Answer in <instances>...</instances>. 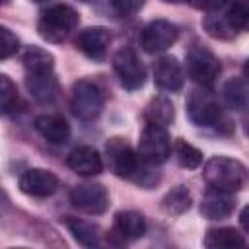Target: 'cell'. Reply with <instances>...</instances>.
Masks as SVG:
<instances>
[{"label":"cell","instance_id":"6da1fadb","mask_svg":"<svg viewBox=\"0 0 249 249\" xmlns=\"http://www.w3.org/2000/svg\"><path fill=\"white\" fill-rule=\"evenodd\" d=\"M202 177L210 189L237 193L247 183V167L233 158L214 156L204 163Z\"/></svg>","mask_w":249,"mask_h":249},{"label":"cell","instance_id":"7a4b0ae2","mask_svg":"<svg viewBox=\"0 0 249 249\" xmlns=\"http://www.w3.org/2000/svg\"><path fill=\"white\" fill-rule=\"evenodd\" d=\"M78 23H80V14L72 6L53 4L41 14L37 21V33L47 43H62L72 35Z\"/></svg>","mask_w":249,"mask_h":249},{"label":"cell","instance_id":"3957f363","mask_svg":"<svg viewBox=\"0 0 249 249\" xmlns=\"http://www.w3.org/2000/svg\"><path fill=\"white\" fill-rule=\"evenodd\" d=\"M187 72L195 84L204 89H212L222 72V64L210 47L193 43L187 51Z\"/></svg>","mask_w":249,"mask_h":249},{"label":"cell","instance_id":"277c9868","mask_svg":"<svg viewBox=\"0 0 249 249\" xmlns=\"http://www.w3.org/2000/svg\"><path fill=\"white\" fill-rule=\"evenodd\" d=\"M105 105V93L93 80H78L72 86L70 109L80 121H93L101 115Z\"/></svg>","mask_w":249,"mask_h":249},{"label":"cell","instance_id":"5b68a950","mask_svg":"<svg viewBox=\"0 0 249 249\" xmlns=\"http://www.w3.org/2000/svg\"><path fill=\"white\" fill-rule=\"evenodd\" d=\"M138 158L146 163L160 165L171 156V138L165 126L146 123L138 138Z\"/></svg>","mask_w":249,"mask_h":249},{"label":"cell","instance_id":"8992f818","mask_svg":"<svg viewBox=\"0 0 249 249\" xmlns=\"http://www.w3.org/2000/svg\"><path fill=\"white\" fill-rule=\"evenodd\" d=\"M113 70L121 82V86L128 91L140 89L146 82V68L134 49L130 47H121L113 54Z\"/></svg>","mask_w":249,"mask_h":249},{"label":"cell","instance_id":"52a82bcc","mask_svg":"<svg viewBox=\"0 0 249 249\" xmlns=\"http://www.w3.org/2000/svg\"><path fill=\"white\" fill-rule=\"evenodd\" d=\"M105 156H107L109 171L113 175L123 177V179H132L134 171L138 169L140 158L124 138L121 136L109 138L105 144Z\"/></svg>","mask_w":249,"mask_h":249},{"label":"cell","instance_id":"ba28073f","mask_svg":"<svg viewBox=\"0 0 249 249\" xmlns=\"http://www.w3.org/2000/svg\"><path fill=\"white\" fill-rule=\"evenodd\" d=\"M187 115L196 126H220L224 121L222 109L216 99L202 88L195 89L187 99Z\"/></svg>","mask_w":249,"mask_h":249},{"label":"cell","instance_id":"9c48e42d","mask_svg":"<svg viewBox=\"0 0 249 249\" xmlns=\"http://www.w3.org/2000/svg\"><path fill=\"white\" fill-rule=\"evenodd\" d=\"M179 37V29L169 19H152L140 33V45L146 53L158 54L167 51Z\"/></svg>","mask_w":249,"mask_h":249},{"label":"cell","instance_id":"30bf717a","mask_svg":"<svg viewBox=\"0 0 249 249\" xmlns=\"http://www.w3.org/2000/svg\"><path fill=\"white\" fill-rule=\"evenodd\" d=\"M70 202L80 212L97 216L109 208V193L101 183H84L70 191Z\"/></svg>","mask_w":249,"mask_h":249},{"label":"cell","instance_id":"8fae6325","mask_svg":"<svg viewBox=\"0 0 249 249\" xmlns=\"http://www.w3.org/2000/svg\"><path fill=\"white\" fill-rule=\"evenodd\" d=\"M111 31L107 27H101V25H93V27H86L82 29L76 39H74V45L76 49L86 54L88 58L91 60H101L105 54H107V49L111 45Z\"/></svg>","mask_w":249,"mask_h":249},{"label":"cell","instance_id":"7c38bea8","mask_svg":"<svg viewBox=\"0 0 249 249\" xmlns=\"http://www.w3.org/2000/svg\"><path fill=\"white\" fill-rule=\"evenodd\" d=\"M60 181L58 177L43 167H31L27 169L21 177H19V189L21 193L29 195V196H37V198H45L51 196L58 191Z\"/></svg>","mask_w":249,"mask_h":249},{"label":"cell","instance_id":"4fadbf2b","mask_svg":"<svg viewBox=\"0 0 249 249\" xmlns=\"http://www.w3.org/2000/svg\"><path fill=\"white\" fill-rule=\"evenodd\" d=\"M25 88L37 103H53L58 99L60 93V86L54 76V70L25 72Z\"/></svg>","mask_w":249,"mask_h":249},{"label":"cell","instance_id":"5bb4252c","mask_svg":"<svg viewBox=\"0 0 249 249\" xmlns=\"http://www.w3.org/2000/svg\"><path fill=\"white\" fill-rule=\"evenodd\" d=\"M111 233L119 243L136 241L146 233V220L136 210H121L115 214Z\"/></svg>","mask_w":249,"mask_h":249},{"label":"cell","instance_id":"9a60e30c","mask_svg":"<svg viewBox=\"0 0 249 249\" xmlns=\"http://www.w3.org/2000/svg\"><path fill=\"white\" fill-rule=\"evenodd\" d=\"M154 82L160 89L163 91H177L183 88L185 76H183V66L175 56H160L154 62Z\"/></svg>","mask_w":249,"mask_h":249},{"label":"cell","instance_id":"2e32d148","mask_svg":"<svg viewBox=\"0 0 249 249\" xmlns=\"http://www.w3.org/2000/svg\"><path fill=\"white\" fill-rule=\"evenodd\" d=\"M233 210H235L233 193H226V191L208 187V191L204 193V196L200 200V214L206 220H224V218L231 216Z\"/></svg>","mask_w":249,"mask_h":249},{"label":"cell","instance_id":"e0dca14e","mask_svg":"<svg viewBox=\"0 0 249 249\" xmlns=\"http://www.w3.org/2000/svg\"><path fill=\"white\" fill-rule=\"evenodd\" d=\"M66 165L82 177H93L99 175L103 171V158L99 156V152L91 146H78L74 148L68 158H66Z\"/></svg>","mask_w":249,"mask_h":249},{"label":"cell","instance_id":"ac0fdd59","mask_svg":"<svg viewBox=\"0 0 249 249\" xmlns=\"http://www.w3.org/2000/svg\"><path fill=\"white\" fill-rule=\"evenodd\" d=\"M35 130L51 144H64L70 138V124L62 115H41L35 119Z\"/></svg>","mask_w":249,"mask_h":249},{"label":"cell","instance_id":"d6986e66","mask_svg":"<svg viewBox=\"0 0 249 249\" xmlns=\"http://www.w3.org/2000/svg\"><path fill=\"white\" fill-rule=\"evenodd\" d=\"M204 247L208 249H235L245 247L247 239L235 228H210L204 235Z\"/></svg>","mask_w":249,"mask_h":249},{"label":"cell","instance_id":"ffe728a7","mask_svg":"<svg viewBox=\"0 0 249 249\" xmlns=\"http://www.w3.org/2000/svg\"><path fill=\"white\" fill-rule=\"evenodd\" d=\"M64 226L68 228V231L72 233V237L82 243L84 247H95L99 245V239H101V230L91 224V222H86L82 218H74V216H66L64 218Z\"/></svg>","mask_w":249,"mask_h":249},{"label":"cell","instance_id":"44dd1931","mask_svg":"<svg viewBox=\"0 0 249 249\" xmlns=\"http://www.w3.org/2000/svg\"><path fill=\"white\" fill-rule=\"evenodd\" d=\"M142 117H144L146 123L160 124V126L167 128L173 123V119H175V109H173V103L167 97H154L144 107Z\"/></svg>","mask_w":249,"mask_h":249},{"label":"cell","instance_id":"7402d4cb","mask_svg":"<svg viewBox=\"0 0 249 249\" xmlns=\"http://www.w3.org/2000/svg\"><path fill=\"white\" fill-rule=\"evenodd\" d=\"M202 25L206 29V33L214 39H224V41H230L237 35V31L233 29V25L228 21L224 10H218V12H210L204 16L202 19Z\"/></svg>","mask_w":249,"mask_h":249},{"label":"cell","instance_id":"603a6c76","mask_svg":"<svg viewBox=\"0 0 249 249\" xmlns=\"http://www.w3.org/2000/svg\"><path fill=\"white\" fill-rule=\"evenodd\" d=\"M224 103L231 111H243L247 107V82L245 78H231L222 89Z\"/></svg>","mask_w":249,"mask_h":249},{"label":"cell","instance_id":"cb8c5ba5","mask_svg":"<svg viewBox=\"0 0 249 249\" xmlns=\"http://www.w3.org/2000/svg\"><path fill=\"white\" fill-rule=\"evenodd\" d=\"M21 64L25 72H39V70H54V56L41 47H27L21 54Z\"/></svg>","mask_w":249,"mask_h":249},{"label":"cell","instance_id":"d4e9b609","mask_svg":"<svg viewBox=\"0 0 249 249\" xmlns=\"http://www.w3.org/2000/svg\"><path fill=\"white\" fill-rule=\"evenodd\" d=\"M161 208L165 214L169 216H179L183 212H187L191 208V195L187 191V187L179 185L175 189H171L163 198H161Z\"/></svg>","mask_w":249,"mask_h":249},{"label":"cell","instance_id":"484cf974","mask_svg":"<svg viewBox=\"0 0 249 249\" xmlns=\"http://www.w3.org/2000/svg\"><path fill=\"white\" fill-rule=\"evenodd\" d=\"M171 150H173V154L177 158V163L181 167H185V169H196V167H200V163H202V152L198 148H195L193 144H189L187 140L177 138L175 144L171 146Z\"/></svg>","mask_w":249,"mask_h":249},{"label":"cell","instance_id":"4316f807","mask_svg":"<svg viewBox=\"0 0 249 249\" xmlns=\"http://www.w3.org/2000/svg\"><path fill=\"white\" fill-rule=\"evenodd\" d=\"M18 105V89H16V84L0 74V113H12Z\"/></svg>","mask_w":249,"mask_h":249},{"label":"cell","instance_id":"83f0119b","mask_svg":"<svg viewBox=\"0 0 249 249\" xmlns=\"http://www.w3.org/2000/svg\"><path fill=\"white\" fill-rule=\"evenodd\" d=\"M18 51H19L18 35L10 27L0 25V60H6L10 56H14Z\"/></svg>","mask_w":249,"mask_h":249},{"label":"cell","instance_id":"f1b7e54d","mask_svg":"<svg viewBox=\"0 0 249 249\" xmlns=\"http://www.w3.org/2000/svg\"><path fill=\"white\" fill-rule=\"evenodd\" d=\"M111 2V8L123 16V18H128V16H134L136 12L142 10L144 6V0H109Z\"/></svg>","mask_w":249,"mask_h":249},{"label":"cell","instance_id":"f546056e","mask_svg":"<svg viewBox=\"0 0 249 249\" xmlns=\"http://www.w3.org/2000/svg\"><path fill=\"white\" fill-rule=\"evenodd\" d=\"M189 2H191L193 8L202 10V12H206V14L224 10V8L230 4V0H189Z\"/></svg>","mask_w":249,"mask_h":249},{"label":"cell","instance_id":"4dcf8cb0","mask_svg":"<svg viewBox=\"0 0 249 249\" xmlns=\"http://www.w3.org/2000/svg\"><path fill=\"white\" fill-rule=\"evenodd\" d=\"M241 226L247 231V208H243V212H241Z\"/></svg>","mask_w":249,"mask_h":249},{"label":"cell","instance_id":"1f68e13d","mask_svg":"<svg viewBox=\"0 0 249 249\" xmlns=\"http://www.w3.org/2000/svg\"><path fill=\"white\" fill-rule=\"evenodd\" d=\"M167 4H183V2H189V0H163Z\"/></svg>","mask_w":249,"mask_h":249},{"label":"cell","instance_id":"d6a6232c","mask_svg":"<svg viewBox=\"0 0 249 249\" xmlns=\"http://www.w3.org/2000/svg\"><path fill=\"white\" fill-rule=\"evenodd\" d=\"M0 4H8V0H0Z\"/></svg>","mask_w":249,"mask_h":249},{"label":"cell","instance_id":"836d02e7","mask_svg":"<svg viewBox=\"0 0 249 249\" xmlns=\"http://www.w3.org/2000/svg\"><path fill=\"white\" fill-rule=\"evenodd\" d=\"M33 2H47V0H33Z\"/></svg>","mask_w":249,"mask_h":249}]
</instances>
